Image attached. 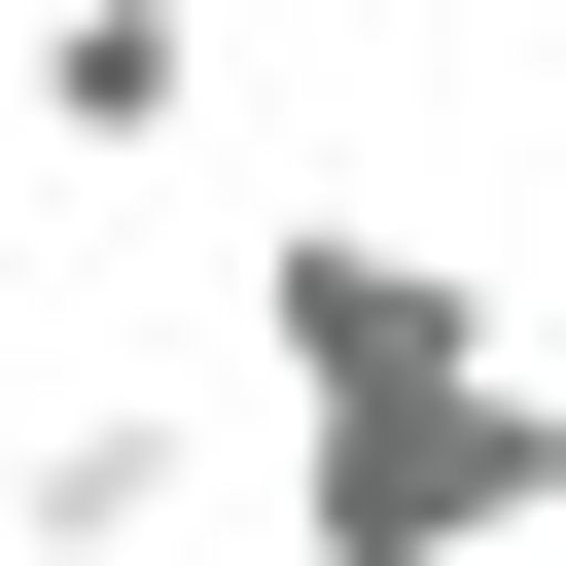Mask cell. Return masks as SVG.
<instances>
[{"label":"cell","mask_w":566,"mask_h":566,"mask_svg":"<svg viewBox=\"0 0 566 566\" xmlns=\"http://www.w3.org/2000/svg\"><path fill=\"white\" fill-rule=\"evenodd\" d=\"M566 531V389H389V424H283V566H531Z\"/></svg>","instance_id":"6da1fadb"},{"label":"cell","mask_w":566,"mask_h":566,"mask_svg":"<svg viewBox=\"0 0 566 566\" xmlns=\"http://www.w3.org/2000/svg\"><path fill=\"white\" fill-rule=\"evenodd\" d=\"M248 389H283V424H389V389H495V283H460L424 212H283V248H248Z\"/></svg>","instance_id":"7a4b0ae2"},{"label":"cell","mask_w":566,"mask_h":566,"mask_svg":"<svg viewBox=\"0 0 566 566\" xmlns=\"http://www.w3.org/2000/svg\"><path fill=\"white\" fill-rule=\"evenodd\" d=\"M0 106H35L71 177H177V142H212V0H35V35H0Z\"/></svg>","instance_id":"3957f363"},{"label":"cell","mask_w":566,"mask_h":566,"mask_svg":"<svg viewBox=\"0 0 566 566\" xmlns=\"http://www.w3.org/2000/svg\"><path fill=\"white\" fill-rule=\"evenodd\" d=\"M177 495H212V424H177V389H71V424L0 460V531H35V566H177Z\"/></svg>","instance_id":"277c9868"}]
</instances>
